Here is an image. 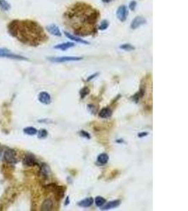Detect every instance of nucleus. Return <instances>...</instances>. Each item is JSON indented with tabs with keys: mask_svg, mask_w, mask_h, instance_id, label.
<instances>
[{
	"mask_svg": "<svg viewBox=\"0 0 188 211\" xmlns=\"http://www.w3.org/2000/svg\"><path fill=\"white\" fill-rule=\"evenodd\" d=\"M100 13L91 5L77 2L71 5L63 14L66 26L75 36L86 37L97 33Z\"/></svg>",
	"mask_w": 188,
	"mask_h": 211,
	"instance_id": "obj_1",
	"label": "nucleus"
},
{
	"mask_svg": "<svg viewBox=\"0 0 188 211\" xmlns=\"http://www.w3.org/2000/svg\"><path fill=\"white\" fill-rule=\"evenodd\" d=\"M8 31L24 44L30 46L40 45L47 40L43 28L33 21L14 20L8 25Z\"/></svg>",
	"mask_w": 188,
	"mask_h": 211,
	"instance_id": "obj_2",
	"label": "nucleus"
},
{
	"mask_svg": "<svg viewBox=\"0 0 188 211\" xmlns=\"http://www.w3.org/2000/svg\"><path fill=\"white\" fill-rule=\"evenodd\" d=\"M45 189L47 190L54 192L55 198L56 201H59L60 200L63 199L65 196L66 188L62 187V186L56 185V184H49L45 186Z\"/></svg>",
	"mask_w": 188,
	"mask_h": 211,
	"instance_id": "obj_3",
	"label": "nucleus"
},
{
	"mask_svg": "<svg viewBox=\"0 0 188 211\" xmlns=\"http://www.w3.org/2000/svg\"><path fill=\"white\" fill-rule=\"evenodd\" d=\"M0 57L12 58V59L16 60H23V61H28V58L25 57V56L13 54V53H11V51L6 49V48H1L0 49Z\"/></svg>",
	"mask_w": 188,
	"mask_h": 211,
	"instance_id": "obj_4",
	"label": "nucleus"
},
{
	"mask_svg": "<svg viewBox=\"0 0 188 211\" xmlns=\"http://www.w3.org/2000/svg\"><path fill=\"white\" fill-rule=\"evenodd\" d=\"M79 56H61V57H49L47 59L52 63H64L68 61H78L83 59Z\"/></svg>",
	"mask_w": 188,
	"mask_h": 211,
	"instance_id": "obj_5",
	"label": "nucleus"
},
{
	"mask_svg": "<svg viewBox=\"0 0 188 211\" xmlns=\"http://www.w3.org/2000/svg\"><path fill=\"white\" fill-rule=\"evenodd\" d=\"M4 159L9 164H15L18 162L16 158V153L15 150L11 149V148H8L5 151L4 153Z\"/></svg>",
	"mask_w": 188,
	"mask_h": 211,
	"instance_id": "obj_6",
	"label": "nucleus"
},
{
	"mask_svg": "<svg viewBox=\"0 0 188 211\" xmlns=\"http://www.w3.org/2000/svg\"><path fill=\"white\" fill-rule=\"evenodd\" d=\"M129 11L128 9L125 5H121L118 8L116 11V16L118 19L121 22H124L127 20V18L128 16Z\"/></svg>",
	"mask_w": 188,
	"mask_h": 211,
	"instance_id": "obj_7",
	"label": "nucleus"
},
{
	"mask_svg": "<svg viewBox=\"0 0 188 211\" xmlns=\"http://www.w3.org/2000/svg\"><path fill=\"white\" fill-rule=\"evenodd\" d=\"M23 164L28 167H33L38 165V162L33 154L27 153L23 159Z\"/></svg>",
	"mask_w": 188,
	"mask_h": 211,
	"instance_id": "obj_8",
	"label": "nucleus"
},
{
	"mask_svg": "<svg viewBox=\"0 0 188 211\" xmlns=\"http://www.w3.org/2000/svg\"><path fill=\"white\" fill-rule=\"evenodd\" d=\"M147 23L146 19L142 16H136L135 18L132 20V22H131L130 24V28L132 30H135L137 28H140L141 26Z\"/></svg>",
	"mask_w": 188,
	"mask_h": 211,
	"instance_id": "obj_9",
	"label": "nucleus"
},
{
	"mask_svg": "<svg viewBox=\"0 0 188 211\" xmlns=\"http://www.w3.org/2000/svg\"><path fill=\"white\" fill-rule=\"evenodd\" d=\"M38 100L40 103L45 105H48L51 102V96L47 92H40L38 95Z\"/></svg>",
	"mask_w": 188,
	"mask_h": 211,
	"instance_id": "obj_10",
	"label": "nucleus"
},
{
	"mask_svg": "<svg viewBox=\"0 0 188 211\" xmlns=\"http://www.w3.org/2000/svg\"><path fill=\"white\" fill-rule=\"evenodd\" d=\"M46 29H47V32L49 33V34L54 35V36L56 37H61L62 35L61 32L60 31L59 28H58L56 25L55 24L49 25V26H47Z\"/></svg>",
	"mask_w": 188,
	"mask_h": 211,
	"instance_id": "obj_11",
	"label": "nucleus"
},
{
	"mask_svg": "<svg viewBox=\"0 0 188 211\" xmlns=\"http://www.w3.org/2000/svg\"><path fill=\"white\" fill-rule=\"evenodd\" d=\"M50 168L48 166L47 164L43 163L41 165L40 168V175L41 176L42 178L45 179V180H47V179L49 177V174H50Z\"/></svg>",
	"mask_w": 188,
	"mask_h": 211,
	"instance_id": "obj_12",
	"label": "nucleus"
},
{
	"mask_svg": "<svg viewBox=\"0 0 188 211\" xmlns=\"http://www.w3.org/2000/svg\"><path fill=\"white\" fill-rule=\"evenodd\" d=\"M120 204V200L117 199L114 200V201H111L108 202V203H106L105 204L103 205L102 208H101L102 210H111V209H113L115 208H117L118 207Z\"/></svg>",
	"mask_w": 188,
	"mask_h": 211,
	"instance_id": "obj_13",
	"label": "nucleus"
},
{
	"mask_svg": "<svg viewBox=\"0 0 188 211\" xmlns=\"http://www.w3.org/2000/svg\"><path fill=\"white\" fill-rule=\"evenodd\" d=\"M64 34L66 36V38H68V39H70V40H71L72 41L78 42V43H80V44H90V42H88V41H85V40H83V39H81L80 37H78V36H75V35L70 34V33H68V32L64 31Z\"/></svg>",
	"mask_w": 188,
	"mask_h": 211,
	"instance_id": "obj_14",
	"label": "nucleus"
},
{
	"mask_svg": "<svg viewBox=\"0 0 188 211\" xmlns=\"http://www.w3.org/2000/svg\"><path fill=\"white\" fill-rule=\"evenodd\" d=\"M109 159V156L107 153H100L97 156V163L99 166H104L108 163Z\"/></svg>",
	"mask_w": 188,
	"mask_h": 211,
	"instance_id": "obj_15",
	"label": "nucleus"
},
{
	"mask_svg": "<svg viewBox=\"0 0 188 211\" xmlns=\"http://www.w3.org/2000/svg\"><path fill=\"white\" fill-rule=\"evenodd\" d=\"M94 203V199L93 197H88L86 198H84L82 201H79L78 203V205H79L80 207H82V208H89V207L92 206Z\"/></svg>",
	"mask_w": 188,
	"mask_h": 211,
	"instance_id": "obj_16",
	"label": "nucleus"
},
{
	"mask_svg": "<svg viewBox=\"0 0 188 211\" xmlns=\"http://www.w3.org/2000/svg\"><path fill=\"white\" fill-rule=\"evenodd\" d=\"M75 43L74 42H64V43H61L59 44H57L54 47V49H61L62 51H66L67 49H70V48L75 47Z\"/></svg>",
	"mask_w": 188,
	"mask_h": 211,
	"instance_id": "obj_17",
	"label": "nucleus"
},
{
	"mask_svg": "<svg viewBox=\"0 0 188 211\" xmlns=\"http://www.w3.org/2000/svg\"><path fill=\"white\" fill-rule=\"evenodd\" d=\"M53 205H54V203H53L52 200L50 199V198H47V199L45 200V201H43V203H42L41 205V210H51L53 208Z\"/></svg>",
	"mask_w": 188,
	"mask_h": 211,
	"instance_id": "obj_18",
	"label": "nucleus"
},
{
	"mask_svg": "<svg viewBox=\"0 0 188 211\" xmlns=\"http://www.w3.org/2000/svg\"><path fill=\"white\" fill-rule=\"evenodd\" d=\"M112 110L110 109L109 107H106L99 111V116L101 118H109L112 116Z\"/></svg>",
	"mask_w": 188,
	"mask_h": 211,
	"instance_id": "obj_19",
	"label": "nucleus"
},
{
	"mask_svg": "<svg viewBox=\"0 0 188 211\" xmlns=\"http://www.w3.org/2000/svg\"><path fill=\"white\" fill-rule=\"evenodd\" d=\"M24 132L27 135L33 136L38 133V129L33 127H27L24 129Z\"/></svg>",
	"mask_w": 188,
	"mask_h": 211,
	"instance_id": "obj_20",
	"label": "nucleus"
},
{
	"mask_svg": "<svg viewBox=\"0 0 188 211\" xmlns=\"http://www.w3.org/2000/svg\"><path fill=\"white\" fill-rule=\"evenodd\" d=\"M95 203L97 207H102L106 203V201L105 198H103L102 196H98L95 198Z\"/></svg>",
	"mask_w": 188,
	"mask_h": 211,
	"instance_id": "obj_21",
	"label": "nucleus"
},
{
	"mask_svg": "<svg viewBox=\"0 0 188 211\" xmlns=\"http://www.w3.org/2000/svg\"><path fill=\"white\" fill-rule=\"evenodd\" d=\"M0 9L4 11H7L11 9V5L6 0H0Z\"/></svg>",
	"mask_w": 188,
	"mask_h": 211,
	"instance_id": "obj_22",
	"label": "nucleus"
},
{
	"mask_svg": "<svg viewBox=\"0 0 188 211\" xmlns=\"http://www.w3.org/2000/svg\"><path fill=\"white\" fill-rule=\"evenodd\" d=\"M119 48H120V49H123V50L127 51H133V50H135V49L134 46H132V44H127V43L121 44V45H120L119 47Z\"/></svg>",
	"mask_w": 188,
	"mask_h": 211,
	"instance_id": "obj_23",
	"label": "nucleus"
},
{
	"mask_svg": "<svg viewBox=\"0 0 188 211\" xmlns=\"http://www.w3.org/2000/svg\"><path fill=\"white\" fill-rule=\"evenodd\" d=\"M90 92V89L88 87H83L80 90V98L81 99H84L87 95L89 94Z\"/></svg>",
	"mask_w": 188,
	"mask_h": 211,
	"instance_id": "obj_24",
	"label": "nucleus"
},
{
	"mask_svg": "<svg viewBox=\"0 0 188 211\" xmlns=\"http://www.w3.org/2000/svg\"><path fill=\"white\" fill-rule=\"evenodd\" d=\"M109 26V22L107 20H104L102 21L99 26L97 27L98 30L99 31H104V30H106L108 27Z\"/></svg>",
	"mask_w": 188,
	"mask_h": 211,
	"instance_id": "obj_25",
	"label": "nucleus"
},
{
	"mask_svg": "<svg viewBox=\"0 0 188 211\" xmlns=\"http://www.w3.org/2000/svg\"><path fill=\"white\" fill-rule=\"evenodd\" d=\"M38 134L39 139H45L48 135V132L45 129H41L38 132Z\"/></svg>",
	"mask_w": 188,
	"mask_h": 211,
	"instance_id": "obj_26",
	"label": "nucleus"
},
{
	"mask_svg": "<svg viewBox=\"0 0 188 211\" xmlns=\"http://www.w3.org/2000/svg\"><path fill=\"white\" fill-rule=\"evenodd\" d=\"M79 134L81 136H83V137L85 138V139H91V136H90V133H88V132H86V131H85V130L80 131Z\"/></svg>",
	"mask_w": 188,
	"mask_h": 211,
	"instance_id": "obj_27",
	"label": "nucleus"
},
{
	"mask_svg": "<svg viewBox=\"0 0 188 211\" xmlns=\"http://www.w3.org/2000/svg\"><path fill=\"white\" fill-rule=\"evenodd\" d=\"M136 6H137V2L135 1H130V4H129V9L130 10L132 11H134L135 10Z\"/></svg>",
	"mask_w": 188,
	"mask_h": 211,
	"instance_id": "obj_28",
	"label": "nucleus"
},
{
	"mask_svg": "<svg viewBox=\"0 0 188 211\" xmlns=\"http://www.w3.org/2000/svg\"><path fill=\"white\" fill-rule=\"evenodd\" d=\"M88 109H89V111L92 113H96V112H97V108L96 107L95 105H93V104H89V105L88 106Z\"/></svg>",
	"mask_w": 188,
	"mask_h": 211,
	"instance_id": "obj_29",
	"label": "nucleus"
},
{
	"mask_svg": "<svg viewBox=\"0 0 188 211\" xmlns=\"http://www.w3.org/2000/svg\"><path fill=\"white\" fill-rule=\"evenodd\" d=\"M98 75H99L98 72H95V73H94V74H93V75H91L90 76H89V77H88V79H87L86 81H87V82H89V81L92 80L97 77V76Z\"/></svg>",
	"mask_w": 188,
	"mask_h": 211,
	"instance_id": "obj_30",
	"label": "nucleus"
},
{
	"mask_svg": "<svg viewBox=\"0 0 188 211\" xmlns=\"http://www.w3.org/2000/svg\"><path fill=\"white\" fill-rule=\"evenodd\" d=\"M147 135H148V132H140L138 134V136H139L140 138H142V137H145V136H147Z\"/></svg>",
	"mask_w": 188,
	"mask_h": 211,
	"instance_id": "obj_31",
	"label": "nucleus"
},
{
	"mask_svg": "<svg viewBox=\"0 0 188 211\" xmlns=\"http://www.w3.org/2000/svg\"><path fill=\"white\" fill-rule=\"evenodd\" d=\"M65 204L66 205H68V204H69V203H70V201H69V197H68V196H67V197H66V201H65Z\"/></svg>",
	"mask_w": 188,
	"mask_h": 211,
	"instance_id": "obj_32",
	"label": "nucleus"
},
{
	"mask_svg": "<svg viewBox=\"0 0 188 211\" xmlns=\"http://www.w3.org/2000/svg\"><path fill=\"white\" fill-rule=\"evenodd\" d=\"M116 142L117 143H123L124 141H123V139H117Z\"/></svg>",
	"mask_w": 188,
	"mask_h": 211,
	"instance_id": "obj_33",
	"label": "nucleus"
},
{
	"mask_svg": "<svg viewBox=\"0 0 188 211\" xmlns=\"http://www.w3.org/2000/svg\"><path fill=\"white\" fill-rule=\"evenodd\" d=\"M102 2H104V3H109L110 1H112V0H102Z\"/></svg>",
	"mask_w": 188,
	"mask_h": 211,
	"instance_id": "obj_34",
	"label": "nucleus"
},
{
	"mask_svg": "<svg viewBox=\"0 0 188 211\" xmlns=\"http://www.w3.org/2000/svg\"><path fill=\"white\" fill-rule=\"evenodd\" d=\"M1 151L0 150V157H1Z\"/></svg>",
	"mask_w": 188,
	"mask_h": 211,
	"instance_id": "obj_35",
	"label": "nucleus"
}]
</instances>
